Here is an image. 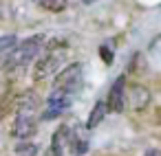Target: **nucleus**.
Masks as SVG:
<instances>
[{"mask_svg":"<svg viewBox=\"0 0 161 156\" xmlns=\"http://www.w3.org/2000/svg\"><path fill=\"white\" fill-rule=\"evenodd\" d=\"M16 44H18L16 35H3V38H0V64L7 62V57L11 55V51L16 49Z\"/></svg>","mask_w":161,"mask_h":156,"instance_id":"obj_9","label":"nucleus"},{"mask_svg":"<svg viewBox=\"0 0 161 156\" xmlns=\"http://www.w3.org/2000/svg\"><path fill=\"white\" fill-rule=\"evenodd\" d=\"M64 55H66L64 49H58V51H55V46H53L51 51H47V53L36 62V66H33V79H36V81H42V79L55 75V70H60V66H62V62H64Z\"/></svg>","mask_w":161,"mask_h":156,"instance_id":"obj_3","label":"nucleus"},{"mask_svg":"<svg viewBox=\"0 0 161 156\" xmlns=\"http://www.w3.org/2000/svg\"><path fill=\"white\" fill-rule=\"evenodd\" d=\"M106 110H110V112H124L126 110V75L115 79V84L108 92Z\"/></svg>","mask_w":161,"mask_h":156,"instance_id":"obj_5","label":"nucleus"},{"mask_svg":"<svg viewBox=\"0 0 161 156\" xmlns=\"http://www.w3.org/2000/svg\"><path fill=\"white\" fill-rule=\"evenodd\" d=\"M106 101H97L95 106H93V110H91V114H88V119H86V127L88 130H93V127H97L102 121H104V117H106Z\"/></svg>","mask_w":161,"mask_h":156,"instance_id":"obj_8","label":"nucleus"},{"mask_svg":"<svg viewBox=\"0 0 161 156\" xmlns=\"http://www.w3.org/2000/svg\"><path fill=\"white\" fill-rule=\"evenodd\" d=\"M38 132V119L36 114H22V112H16V121L11 125V134L16 138H29Z\"/></svg>","mask_w":161,"mask_h":156,"instance_id":"obj_6","label":"nucleus"},{"mask_svg":"<svg viewBox=\"0 0 161 156\" xmlns=\"http://www.w3.org/2000/svg\"><path fill=\"white\" fill-rule=\"evenodd\" d=\"M71 101H73L71 95L51 90V95H49V99H47V106H44V112H42V119H55V117H60L62 112L69 110Z\"/></svg>","mask_w":161,"mask_h":156,"instance_id":"obj_4","label":"nucleus"},{"mask_svg":"<svg viewBox=\"0 0 161 156\" xmlns=\"http://www.w3.org/2000/svg\"><path fill=\"white\" fill-rule=\"evenodd\" d=\"M150 103V90L141 84H135L128 88V106L132 110H143Z\"/></svg>","mask_w":161,"mask_h":156,"instance_id":"obj_7","label":"nucleus"},{"mask_svg":"<svg viewBox=\"0 0 161 156\" xmlns=\"http://www.w3.org/2000/svg\"><path fill=\"white\" fill-rule=\"evenodd\" d=\"M36 5H40L47 11H62L66 7V0H33Z\"/></svg>","mask_w":161,"mask_h":156,"instance_id":"obj_11","label":"nucleus"},{"mask_svg":"<svg viewBox=\"0 0 161 156\" xmlns=\"http://www.w3.org/2000/svg\"><path fill=\"white\" fill-rule=\"evenodd\" d=\"M99 55H102L104 64H113V51H110L108 46H102V49H99Z\"/></svg>","mask_w":161,"mask_h":156,"instance_id":"obj_12","label":"nucleus"},{"mask_svg":"<svg viewBox=\"0 0 161 156\" xmlns=\"http://www.w3.org/2000/svg\"><path fill=\"white\" fill-rule=\"evenodd\" d=\"M16 154H18V156H36V154H38V145L31 143V141L20 138V141L16 143Z\"/></svg>","mask_w":161,"mask_h":156,"instance_id":"obj_10","label":"nucleus"},{"mask_svg":"<svg viewBox=\"0 0 161 156\" xmlns=\"http://www.w3.org/2000/svg\"><path fill=\"white\" fill-rule=\"evenodd\" d=\"M82 3H84V5H91V3H95V0H82Z\"/></svg>","mask_w":161,"mask_h":156,"instance_id":"obj_14","label":"nucleus"},{"mask_svg":"<svg viewBox=\"0 0 161 156\" xmlns=\"http://www.w3.org/2000/svg\"><path fill=\"white\" fill-rule=\"evenodd\" d=\"M143 156H161V152H159V149H148Z\"/></svg>","mask_w":161,"mask_h":156,"instance_id":"obj_13","label":"nucleus"},{"mask_svg":"<svg viewBox=\"0 0 161 156\" xmlns=\"http://www.w3.org/2000/svg\"><path fill=\"white\" fill-rule=\"evenodd\" d=\"M42 42H44L42 35H33V38L22 40L20 44H16V49L11 51V55H9L7 62H5L7 70H9V73H18V70H20V73H22V70L27 68V64L33 62V60L38 57V53L42 51Z\"/></svg>","mask_w":161,"mask_h":156,"instance_id":"obj_1","label":"nucleus"},{"mask_svg":"<svg viewBox=\"0 0 161 156\" xmlns=\"http://www.w3.org/2000/svg\"><path fill=\"white\" fill-rule=\"evenodd\" d=\"M82 88V64H71L66 66L64 70H60L55 75V81H53V90L58 92H64V95H71L75 97Z\"/></svg>","mask_w":161,"mask_h":156,"instance_id":"obj_2","label":"nucleus"}]
</instances>
